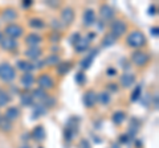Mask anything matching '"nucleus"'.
I'll return each instance as SVG.
<instances>
[{
  "mask_svg": "<svg viewBox=\"0 0 159 148\" xmlns=\"http://www.w3.org/2000/svg\"><path fill=\"white\" fill-rule=\"evenodd\" d=\"M17 69L19 70H21V72H24V73H31L32 70H33V65L31 62H28V61H24V60H20V61H17Z\"/></svg>",
  "mask_w": 159,
  "mask_h": 148,
  "instance_id": "obj_25",
  "label": "nucleus"
},
{
  "mask_svg": "<svg viewBox=\"0 0 159 148\" xmlns=\"http://www.w3.org/2000/svg\"><path fill=\"white\" fill-rule=\"evenodd\" d=\"M127 32V24L123 20H114L110 24V33L114 37H121Z\"/></svg>",
  "mask_w": 159,
  "mask_h": 148,
  "instance_id": "obj_4",
  "label": "nucleus"
},
{
  "mask_svg": "<svg viewBox=\"0 0 159 148\" xmlns=\"http://www.w3.org/2000/svg\"><path fill=\"white\" fill-rule=\"evenodd\" d=\"M82 102H84V105H85V107H88V108L94 107V105L97 103V94L93 90H88L82 97Z\"/></svg>",
  "mask_w": 159,
  "mask_h": 148,
  "instance_id": "obj_11",
  "label": "nucleus"
},
{
  "mask_svg": "<svg viewBox=\"0 0 159 148\" xmlns=\"http://www.w3.org/2000/svg\"><path fill=\"white\" fill-rule=\"evenodd\" d=\"M20 83H21V86L25 89V90H28V89H31L33 86L34 83V77L32 73H24L21 78H20Z\"/></svg>",
  "mask_w": 159,
  "mask_h": 148,
  "instance_id": "obj_14",
  "label": "nucleus"
},
{
  "mask_svg": "<svg viewBox=\"0 0 159 148\" xmlns=\"http://www.w3.org/2000/svg\"><path fill=\"white\" fill-rule=\"evenodd\" d=\"M131 61L134 65H137V66H145V65H147V62L150 61V57H148V54L145 52L137 50L131 54Z\"/></svg>",
  "mask_w": 159,
  "mask_h": 148,
  "instance_id": "obj_6",
  "label": "nucleus"
},
{
  "mask_svg": "<svg viewBox=\"0 0 159 148\" xmlns=\"http://www.w3.org/2000/svg\"><path fill=\"white\" fill-rule=\"evenodd\" d=\"M0 130H2V131H6V132L11 131V130H12V122H9V120L6 119L4 116H2V118H0Z\"/></svg>",
  "mask_w": 159,
  "mask_h": 148,
  "instance_id": "obj_32",
  "label": "nucleus"
},
{
  "mask_svg": "<svg viewBox=\"0 0 159 148\" xmlns=\"http://www.w3.org/2000/svg\"><path fill=\"white\" fill-rule=\"evenodd\" d=\"M139 127H141V122H139L137 118H133V120L130 122V126H129V136L133 137L137 135V132H138V130H139Z\"/></svg>",
  "mask_w": 159,
  "mask_h": 148,
  "instance_id": "obj_21",
  "label": "nucleus"
},
{
  "mask_svg": "<svg viewBox=\"0 0 159 148\" xmlns=\"http://www.w3.org/2000/svg\"><path fill=\"white\" fill-rule=\"evenodd\" d=\"M9 102H11V97H9L3 89H0V107L7 106Z\"/></svg>",
  "mask_w": 159,
  "mask_h": 148,
  "instance_id": "obj_35",
  "label": "nucleus"
},
{
  "mask_svg": "<svg viewBox=\"0 0 159 148\" xmlns=\"http://www.w3.org/2000/svg\"><path fill=\"white\" fill-rule=\"evenodd\" d=\"M2 40H3V34H2V32H0V42H2Z\"/></svg>",
  "mask_w": 159,
  "mask_h": 148,
  "instance_id": "obj_54",
  "label": "nucleus"
},
{
  "mask_svg": "<svg viewBox=\"0 0 159 148\" xmlns=\"http://www.w3.org/2000/svg\"><path fill=\"white\" fill-rule=\"evenodd\" d=\"M82 20H84V25L85 27H92L96 24V12L93 11V9H86L85 12H84V17H82Z\"/></svg>",
  "mask_w": 159,
  "mask_h": 148,
  "instance_id": "obj_13",
  "label": "nucleus"
},
{
  "mask_svg": "<svg viewBox=\"0 0 159 148\" xmlns=\"http://www.w3.org/2000/svg\"><path fill=\"white\" fill-rule=\"evenodd\" d=\"M152 102H154V107L158 108V95H155L152 98Z\"/></svg>",
  "mask_w": 159,
  "mask_h": 148,
  "instance_id": "obj_50",
  "label": "nucleus"
},
{
  "mask_svg": "<svg viewBox=\"0 0 159 148\" xmlns=\"http://www.w3.org/2000/svg\"><path fill=\"white\" fill-rule=\"evenodd\" d=\"M86 38H88L89 41H93L94 38H96V33H94V32H90V33H89L88 36H86Z\"/></svg>",
  "mask_w": 159,
  "mask_h": 148,
  "instance_id": "obj_48",
  "label": "nucleus"
},
{
  "mask_svg": "<svg viewBox=\"0 0 159 148\" xmlns=\"http://www.w3.org/2000/svg\"><path fill=\"white\" fill-rule=\"evenodd\" d=\"M33 65V70H36V69H43L44 67V61H36Z\"/></svg>",
  "mask_w": 159,
  "mask_h": 148,
  "instance_id": "obj_41",
  "label": "nucleus"
},
{
  "mask_svg": "<svg viewBox=\"0 0 159 148\" xmlns=\"http://www.w3.org/2000/svg\"><path fill=\"white\" fill-rule=\"evenodd\" d=\"M37 82H39L40 89H43V90H49V89L54 87V81L49 74H41V76L39 77Z\"/></svg>",
  "mask_w": 159,
  "mask_h": 148,
  "instance_id": "obj_9",
  "label": "nucleus"
},
{
  "mask_svg": "<svg viewBox=\"0 0 159 148\" xmlns=\"http://www.w3.org/2000/svg\"><path fill=\"white\" fill-rule=\"evenodd\" d=\"M45 130H44V127L43 126H37V127H34L33 128V131H32V137L36 141H43L44 139H45Z\"/></svg>",
  "mask_w": 159,
  "mask_h": 148,
  "instance_id": "obj_19",
  "label": "nucleus"
},
{
  "mask_svg": "<svg viewBox=\"0 0 159 148\" xmlns=\"http://www.w3.org/2000/svg\"><path fill=\"white\" fill-rule=\"evenodd\" d=\"M89 41L88 38L85 37V38H80L78 40V42L76 44V45H74V50H76L77 53H84V52H86L88 49H89Z\"/></svg>",
  "mask_w": 159,
  "mask_h": 148,
  "instance_id": "obj_20",
  "label": "nucleus"
},
{
  "mask_svg": "<svg viewBox=\"0 0 159 148\" xmlns=\"http://www.w3.org/2000/svg\"><path fill=\"white\" fill-rule=\"evenodd\" d=\"M126 42H127V45L130 48L139 49V48H142L146 44V37H145V34H143L142 32L134 31L131 33H129V36L126 38Z\"/></svg>",
  "mask_w": 159,
  "mask_h": 148,
  "instance_id": "obj_2",
  "label": "nucleus"
},
{
  "mask_svg": "<svg viewBox=\"0 0 159 148\" xmlns=\"http://www.w3.org/2000/svg\"><path fill=\"white\" fill-rule=\"evenodd\" d=\"M29 27L33 28V29H43L45 27V23H44L41 19H37V17H33L29 20Z\"/></svg>",
  "mask_w": 159,
  "mask_h": 148,
  "instance_id": "obj_31",
  "label": "nucleus"
},
{
  "mask_svg": "<svg viewBox=\"0 0 159 148\" xmlns=\"http://www.w3.org/2000/svg\"><path fill=\"white\" fill-rule=\"evenodd\" d=\"M48 6H51V7H58V2H56V0H51V2H47Z\"/></svg>",
  "mask_w": 159,
  "mask_h": 148,
  "instance_id": "obj_47",
  "label": "nucleus"
},
{
  "mask_svg": "<svg viewBox=\"0 0 159 148\" xmlns=\"http://www.w3.org/2000/svg\"><path fill=\"white\" fill-rule=\"evenodd\" d=\"M60 63V57L57 54H51L44 60V66H57Z\"/></svg>",
  "mask_w": 159,
  "mask_h": 148,
  "instance_id": "obj_27",
  "label": "nucleus"
},
{
  "mask_svg": "<svg viewBox=\"0 0 159 148\" xmlns=\"http://www.w3.org/2000/svg\"><path fill=\"white\" fill-rule=\"evenodd\" d=\"M33 98L32 95H29V94H21L20 95V103H21V106L24 107H31L33 106Z\"/></svg>",
  "mask_w": 159,
  "mask_h": 148,
  "instance_id": "obj_30",
  "label": "nucleus"
},
{
  "mask_svg": "<svg viewBox=\"0 0 159 148\" xmlns=\"http://www.w3.org/2000/svg\"><path fill=\"white\" fill-rule=\"evenodd\" d=\"M111 101V94L107 91H102L97 94V102H99L101 105H109Z\"/></svg>",
  "mask_w": 159,
  "mask_h": 148,
  "instance_id": "obj_26",
  "label": "nucleus"
},
{
  "mask_svg": "<svg viewBox=\"0 0 159 148\" xmlns=\"http://www.w3.org/2000/svg\"><path fill=\"white\" fill-rule=\"evenodd\" d=\"M110 148H121V147H119L118 143H113V144L110 146Z\"/></svg>",
  "mask_w": 159,
  "mask_h": 148,
  "instance_id": "obj_51",
  "label": "nucleus"
},
{
  "mask_svg": "<svg viewBox=\"0 0 159 148\" xmlns=\"http://www.w3.org/2000/svg\"><path fill=\"white\" fill-rule=\"evenodd\" d=\"M0 118H2V115H0Z\"/></svg>",
  "mask_w": 159,
  "mask_h": 148,
  "instance_id": "obj_55",
  "label": "nucleus"
},
{
  "mask_svg": "<svg viewBox=\"0 0 159 148\" xmlns=\"http://www.w3.org/2000/svg\"><path fill=\"white\" fill-rule=\"evenodd\" d=\"M16 78V70L8 62L0 63V80L6 83H11Z\"/></svg>",
  "mask_w": 159,
  "mask_h": 148,
  "instance_id": "obj_3",
  "label": "nucleus"
},
{
  "mask_svg": "<svg viewBox=\"0 0 159 148\" xmlns=\"http://www.w3.org/2000/svg\"><path fill=\"white\" fill-rule=\"evenodd\" d=\"M17 17V13L15 9L12 8H7V9H4L3 13H2V19L4 21H13Z\"/></svg>",
  "mask_w": 159,
  "mask_h": 148,
  "instance_id": "obj_22",
  "label": "nucleus"
},
{
  "mask_svg": "<svg viewBox=\"0 0 159 148\" xmlns=\"http://www.w3.org/2000/svg\"><path fill=\"white\" fill-rule=\"evenodd\" d=\"M114 15H116V12L109 4H103V6L99 7V16H101L102 20L111 21L114 19Z\"/></svg>",
  "mask_w": 159,
  "mask_h": 148,
  "instance_id": "obj_10",
  "label": "nucleus"
},
{
  "mask_svg": "<svg viewBox=\"0 0 159 148\" xmlns=\"http://www.w3.org/2000/svg\"><path fill=\"white\" fill-rule=\"evenodd\" d=\"M118 38L117 37H114L111 33H107L105 37H103V40H102V46L103 48H109V46H111L114 45V44L117 42Z\"/></svg>",
  "mask_w": 159,
  "mask_h": 148,
  "instance_id": "obj_29",
  "label": "nucleus"
},
{
  "mask_svg": "<svg viewBox=\"0 0 159 148\" xmlns=\"http://www.w3.org/2000/svg\"><path fill=\"white\" fill-rule=\"evenodd\" d=\"M80 38H81V36H80V33H73L72 36L69 37V42H70L72 45L74 46V45H76V44L78 42V40H80Z\"/></svg>",
  "mask_w": 159,
  "mask_h": 148,
  "instance_id": "obj_38",
  "label": "nucleus"
},
{
  "mask_svg": "<svg viewBox=\"0 0 159 148\" xmlns=\"http://www.w3.org/2000/svg\"><path fill=\"white\" fill-rule=\"evenodd\" d=\"M74 17H76V15H74V11L70 7H66V8L62 9V12H61V23H62L64 27L70 25V24L74 21Z\"/></svg>",
  "mask_w": 159,
  "mask_h": 148,
  "instance_id": "obj_7",
  "label": "nucleus"
},
{
  "mask_svg": "<svg viewBox=\"0 0 159 148\" xmlns=\"http://www.w3.org/2000/svg\"><path fill=\"white\" fill-rule=\"evenodd\" d=\"M99 23H101V24H98V29H101V31H102L105 25H103V21H99Z\"/></svg>",
  "mask_w": 159,
  "mask_h": 148,
  "instance_id": "obj_52",
  "label": "nucleus"
},
{
  "mask_svg": "<svg viewBox=\"0 0 159 148\" xmlns=\"http://www.w3.org/2000/svg\"><path fill=\"white\" fill-rule=\"evenodd\" d=\"M43 42V37L39 33H29L25 37V44L29 48H37Z\"/></svg>",
  "mask_w": 159,
  "mask_h": 148,
  "instance_id": "obj_12",
  "label": "nucleus"
},
{
  "mask_svg": "<svg viewBox=\"0 0 159 148\" xmlns=\"http://www.w3.org/2000/svg\"><path fill=\"white\" fill-rule=\"evenodd\" d=\"M134 83H135V76L131 73H125L121 76V85L125 87V89H129L131 87Z\"/></svg>",
  "mask_w": 159,
  "mask_h": 148,
  "instance_id": "obj_15",
  "label": "nucleus"
},
{
  "mask_svg": "<svg viewBox=\"0 0 159 148\" xmlns=\"http://www.w3.org/2000/svg\"><path fill=\"white\" fill-rule=\"evenodd\" d=\"M70 69H72V62H60L58 65H57V73L60 74V76H65L66 73L70 72Z\"/></svg>",
  "mask_w": 159,
  "mask_h": 148,
  "instance_id": "obj_24",
  "label": "nucleus"
},
{
  "mask_svg": "<svg viewBox=\"0 0 159 148\" xmlns=\"http://www.w3.org/2000/svg\"><path fill=\"white\" fill-rule=\"evenodd\" d=\"M19 116H20V110H19L17 107H15V106L8 107L7 111H6V115H4V118H6V119H8L9 122L17 120Z\"/></svg>",
  "mask_w": 159,
  "mask_h": 148,
  "instance_id": "obj_18",
  "label": "nucleus"
},
{
  "mask_svg": "<svg viewBox=\"0 0 159 148\" xmlns=\"http://www.w3.org/2000/svg\"><path fill=\"white\" fill-rule=\"evenodd\" d=\"M78 148H90V143H89L86 139H82L81 141H80Z\"/></svg>",
  "mask_w": 159,
  "mask_h": 148,
  "instance_id": "obj_40",
  "label": "nucleus"
},
{
  "mask_svg": "<svg viewBox=\"0 0 159 148\" xmlns=\"http://www.w3.org/2000/svg\"><path fill=\"white\" fill-rule=\"evenodd\" d=\"M41 105H43L44 107H45V108H48V107H53L54 105H56V99H54L53 97L47 95V97L41 101Z\"/></svg>",
  "mask_w": 159,
  "mask_h": 148,
  "instance_id": "obj_36",
  "label": "nucleus"
},
{
  "mask_svg": "<svg viewBox=\"0 0 159 148\" xmlns=\"http://www.w3.org/2000/svg\"><path fill=\"white\" fill-rule=\"evenodd\" d=\"M78 124H80V119L77 116L69 118L66 127H65V130H64V136H65L66 141H72L74 137H76L77 132H78Z\"/></svg>",
  "mask_w": 159,
  "mask_h": 148,
  "instance_id": "obj_1",
  "label": "nucleus"
},
{
  "mask_svg": "<svg viewBox=\"0 0 159 148\" xmlns=\"http://www.w3.org/2000/svg\"><path fill=\"white\" fill-rule=\"evenodd\" d=\"M41 54H43V50L39 46L37 48H28L25 50L27 58H29V60H32V61H37L39 58L41 57Z\"/></svg>",
  "mask_w": 159,
  "mask_h": 148,
  "instance_id": "obj_17",
  "label": "nucleus"
},
{
  "mask_svg": "<svg viewBox=\"0 0 159 148\" xmlns=\"http://www.w3.org/2000/svg\"><path fill=\"white\" fill-rule=\"evenodd\" d=\"M97 53H98V48H94V49H92L90 53H89L85 58H82L81 62H80V66L82 67V70H88V69H90V66L93 65L94 58H96V56H97Z\"/></svg>",
  "mask_w": 159,
  "mask_h": 148,
  "instance_id": "obj_8",
  "label": "nucleus"
},
{
  "mask_svg": "<svg viewBox=\"0 0 159 148\" xmlns=\"http://www.w3.org/2000/svg\"><path fill=\"white\" fill-rule=\"evenodd\" d=\"M31 6H32V2H31V0H25V2L23 3V7H24V8H29Z\"/></svg>",
  "mask_w": 159,
  "mask_h": 148,
  "instance_id": "obj_49",
  "label": "nucleus"
},
{
  "mask_svg": "<svg viewBox=\"0 0 159 148\" xmlns=\"http://www.w3.org/2000/svg\"><path fill=\"white\" fill-rule=\"evenodd\" d=\"M76 82L78 83V85H85L86 77H85V74H84L82 72H78V73L76 74Z\"/></svg>",
  "mask_w": 159,
  "mask_h": 148,
  "instance_id": "obj_37",
  "label": "nucleus"
},
{
  "mask_svg": "<svg viewBox=\"0 0 159 148\" xmlns=\"http://www.w3.org/2000/svg\"><path fill=\"white\" fill-rule=\"evenodd\" d=\"M106 74H107L109 77H114V76H116V74H117V70H116V69H114V67H109L107 70H106Z\"/></svg>",
  "mask_w": 159,
  "mask_h": 148,
  "instance_id": "obj_42",
  "label": "nucleus"
},
{
  "mask_svg": "<svg viewBox=\"0 0 159 148\" xmlns=\"http://www.w3.org/2000/svg\"><path fill=\"white\" fill-rule=\"evenodd\" d=\"M107 89H109L110 91H113V93H117V91H118V87H117L116 83H109V85H107Z\"/></svg>",
  "mask_w": 159,
  "mask_h": 148,
  "instance_id": "obj_43",
  "label": "nucleus"
},
{
  "mask_svg": "<svg viewBox=\"0 0 159 148\" xmlns=\"http://www.w3.org/2000/svg\"><path fill=\"white\" fill-rule=\"evenodd\" d=\"M130 140H131V137L129 136L127 134H123V135L119 136V143H121V144H129Z\"/></svg>",
  "mask_w": 159,
  "mask_h": 148,
  "instance_id": "obj_39",
  "label": "nucleus"
},
{
  "mask_svg": "<svg viewBox=\"0 0 159 148\" xmlns=\"http://www.w3.org/2000/svg\"><path fill=\"white\" fill-rule=\"evenodd\" d=\"M47 97V93H45V90H43V89H34L33 90V93H32V98L33 99H39L40 102H41L44 98Z\"/></svg>",
  "mask_w": 159,
  "mask_h": 148,
  "instance_id": "obj_34",
  "label": "nucleus"
},
{
  "mask_svg": "<svg viewBox=\"0 0 159 148\" xmlns=\"http://www.w3.org/2000/svg\"><path fill=\"white\" fill-rule=\"evenodd\" d=\"M125 119H126V114L123 111H116L113 114V116H111V120H113V123L114 124H122L123 122H125Z\"/></svg>",
  "mask_w": 159,
  "mask_h": 148,
  "instance_id": "obj_28",
  "label": "nucleus"
},
{
  "mask_svg": "<svg viewBox=\"0 0 159 148\" xmlns=\"http://www.w3.org/2000/svg\"><path fill=\"white\" fill-rule=\"evenodd\" d=\"M4 33L7 34V37L9 38H13V40H16V38L21 37L23 33H24V29L21 25H19V24H9V25L6 27L4 29Z\"/></svg>",
  "mask_w": 159,
  "mask_h": 148,
  "instance_id": "obj_5",
  "label": "nucleus"
},
{
  "mask_svg": "<svg viewBox=\"0 0 159 148\" xmlns=\"http://www.w3.org/2000/svg\"><path fill=\"white\" fill-rule=\"evenodd\" d=\"M141 97H142V85H138V86H135V89H134L133 93H131L130 101L131 102H137V101L141 99Z\"/></svg>",
  "mask_w": 159,
  "mask_h": 148,
  "instance_id": "obj_33",
  "label": "nucleus"
},
{
  "mask_svg": "<svg viewBox=\"0 0 159 148\" xmlns=\"http://www.w3.org/2000/svg\"><path fill=\"white\" fill-rule=\"evenodd\" d=\"M151 34H152V36H155V37H158V34H159V28H158V27L151 28Z\"/></svg>",
  "mask_w": 159,
  "mask_h": 148,
  "instance_id": "obj_46",
  "label": "nucleus"
},
{
  "mask_svg": "<svg viewBox=\"0 0 159 148\" xmlns=\"http://www.w3.org/2000/svg\"><path fill=\"white\" fill-rule=\"evenodd\" d=\"M60 23H61V21L53 20V24H52V25H53L54 28H56V29H62V28H64V25H62V24H60Z\"/></svg>",
  "mask_w": 159,
  "mask_h": 148,
  "instance_id": "obj_44",
  "label": "nucleus"
},
{
  "mask_svg": "<svg viewBox=\"0 0 159 148\" xmlns=\"http://www.w3.org/2000/svg\"><path fill=\"white\" fill-rule=\"evenodd\" d=\"M0 46H2L3 50H13V49L17 48V41L9 37H6V38L3 37L2 42H0Z\"/></svg>",
  "mask_w": 159,
  "mask_h": 148,
  "instance_id": "obj_16",
  "label": "nucleus"
},
{
  "mask_svg": "<svg viewBox=\"0 0 159 148\" xmlns=\"http://www.w3.org/2000/svg\"><path fill=\"white\" fill-rule=\"evenodd\" d=\"M47 114V108L44 107L41 103H39V105H34L33 107V112H32V119H39L40 116L45 115Z\"/></svg>",
  "mask_w": 159,
  "mask_h": 148,
  "instance_id": "obj_23",
  "label": "nucleus"
},
{
  "mask_svg": "<svg viewBox=\"0 0 159 148\" xmlns=\"http://www.w3.org/2000/svg\"><path fill=\"white\" fill-rule=\"evenodd\" d=\"M20 148H31V147H29V146H27V144H24V146H21Z\"/></svg>",
  "mask_w": 159,
  "mask_h": 148,
  "instance_id": "obj_53",
  "label": "nucleus"
},
{
  "mask_svg": "<svg viewBox=\"0 0 159 148\" xmlns=\"http://www.w3.org/2000/svg\"><path fill=\"white\" fill-rule=\"evenodd\" d=\"M148 15H150V16H152V15H157V7L150 6V8H148Z\"/></svg>",
  "mask_w": 159,
  "mask_h": 148,
  "instance_id": "obj_45",
  "label": "nucleus"
}]
</instances>
